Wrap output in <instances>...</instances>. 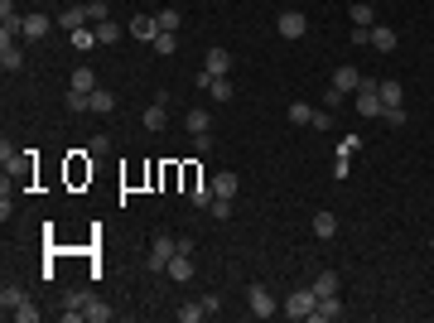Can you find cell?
<instances>
[{
  "label": "cell",
  "instance_id": "cell-18",
  "mask_svg": "<svg viewBox=\"0 0 434 323\" xmlns=\"http://www.w3.org/2000/svg\"><path fill=\"white\" fill-rule=\"evenodd\" d=\"M58 25H63L68 34H73V30H82V25H87V5H68V10L58 15Z\"/></svg>",
  "mask_w": 434,
  "mask_h": 323
},
{
  "label": "cell",
  "instance_id": "cell-31",
  "mask_svg": "<svg viewBox=\"0 0 434 323\" xmlns=\"http://www.w3.org/2000/svg\"><path fill=\"white\" fill-rule=\"evenodd\" d=\"M179 318H183V323H198V318H207L203 299H188V304H179Z\"/></svg>",
  "mask_w": 434,
  "mask_h": 323
},
{
  "label": "cell",
  "instance_id": "cell-8",
  "mask_svg": "<svg viewBox=\"0 0 434 323\" xmlns=\"http://www.w3.org/2000/svg\"><path fill=\"white\" fill-rule=\"evenodd\" d=\"M376 97H381V107H405V87L396 78H376Z\"/></svg>",
  "mask_w": 434,
  "mask_h": 323
},
{
  "label": "cell",
  "instance_id": "cell-17",
  "mask_svg": "<svg viewBox=\"0 0 434 323\" xmlns=\"http://www.w3.org/2000/svg\"><path fill=\"white\" fill-rule=\"evenodd\" d=\"M25 299H30V294H25L20 285H5V289H0V309H5V318H10V313H15Z\"/></svg>",
  "mask_w": 434,
  "mask_h": 323
},
{
  "label": "cell",
  "instance_id": "cell-19",
  "mask_svg": "<svg viewBox=\"0 0 434 323\" xmlns=\"http://www.w3.org/2000/svg\"><path fill=\"white\" fill-rule=\"evenodd\" d=\"M87 102H92V116H111V111H116V97H111L106 87H97Z\"/></svg>",
  "mask_w": 434,
  "mask_h": 323
},
{
  "label": "cell",
  "instance_id": "cell-14",
  "mask_svg": "<svg viewBox=\"0 0 434 323\" xmlns=\"http://www.w3.org/2000/svg\"><path fill=\"white\" fill-rule=\"evenodd\" d=\"M237 188H242V179H237L232 169H222V174L212 179V193H217V198H237Z\"/></svg>",
  "mask_w": 434,
  "mask_h": 323
},
{
  "label": "cell",
  "instance_id": "cell-39",
  "mask_svg": "<svg viewBox=\"0 0 434 323\" xmlns=\"http://www.w3.org/2000/svg\"><path fill=\"white\" fill-rule=\"evenodd\" d=\"M193 155H212V135H207V131L193 135Z\"/></svg>",
  "mask_w": 434,
  "mask_h": 323
},
{
  "label": "cell",
  "instance_id": "cell-15",
  "mask_svg": "<svg viewBox=\"0 0 434 323\" xmlns=\"http://www.w3.org/2000/svg\"><path fill=\"white\" fill-rule=\"evenodd\" d=\"M155 34H159L155 15H140V20H130V39H145V44H155Z\"/></svg>",
  "mask_w": 434,
  "mask_h": 323
},
{
  "label": "cell",
  "instance_id": "cell-30",
  "mask_svg": "<svg viewBox=\"0 0 434 323\" xmlns=\"http://www.w3.org/2000/svg\"><path fill=\"white\" fill-rule=\"evenodd\" d=\"M188 198H193V208H212V198H217V193H212V183H193V188H188Z\"/></svg>",
  "mask_w": 434,
  "mask_h": 323
},
{
  "label": "cell",
  "instance_id": "cell-25",
  "mask_svg": "<svg viewBox=\"0 0 434 323\" xmlns=\"http://www.w3.org/2000/svg\"><path fill=\"white\" fill-rule=\"evenodd\" d=\"M285 116H290V121H295V126H314V116H319V111H314V107H309V102H295V107H290V111H285Z\"/></svg>",
  "mask_w": 434,
  "mask_h": 323
},
{
  "label": "cell",
  "instance_id": "cell-5",
  "mask_svg": "<svg viewBox=\"0 0 434 323\" xmlns=\"http://www.w3.org/2000/svg\"><path fill=\"white\" fill-rule=\"evenodd\" d=\"M275 30H280V39H304V30H309V20H304L299 10H280V20H275Z\"/></svg>",
  "mask_w": 434,
  "mask_h": 323
},
{
  "label": "cell",
  "instance_id": "cell-28",
  "mask_svg": "<svg viewBox=\"0 0 434 323\" xmlns=\"http://www.w3.org/2000/svg\"><path fill=\"white\" fill-rule=\"evenodd\" d=\"M207 92H212V102H232V97H237L232 78H212V87H207Z\"/></svg>",
  "mask_w": 434,
  "mask_h": 323
},
{
  "label": "cell",
  "instance_id": "cell-35",
  "mask_svg": "<svg viewBox=\"0 0 434 323\" xmlns=\"http://www.w3.org/2000/svg\"><path fill=\"white\" fill-rule=\"evenodd\" d=\"M381 121H386V126H396V131H400V126H405V121H410V111H405V107H386V111H381Z\"/></svg>",
  "mask_w": 434,
  "mask_h": 323
},
{
  "label": "cell",
  "instance_id": "cell-9",
  "mask_svg": "<svg viewBox=\"0 0 434 323\" xmlns=\"http://www.w3.org/2000/svg\"><path fill=\"white\" fill-rule=\"evenodd\" d=\"M203 68H207L212 78H227V73H232V54H227V49H207V54H203Z\"/></svg>",
  "mask_w": 434,
  "mask_h": 323
},
{
  "label": "cell",
  "instance_id": "cell-36",
  "mask_svg": "<svg viewBox=\"0 0 434 323\" xmlns=\"http://www.w3.org/2000/svg\"><path fill=\"white\" fill-rule=\"evenodd\" d=\"M343 102H347V92H338V87L328 82V92H323V111H338Z\"/></svg>",
  "mask_w": 434,
  "mask_h": 323
},
{
  "label": "cell",
  "instance_id": "cell-16",
  "mask_svg": "<svg viewBox=\"0 0 434 323\" xmlns=\"http://www.w3.org/2000/svg\"><path fill=\"white\" fill-rule=\"evenodd\" d=\"M314 232H319V241H328V236H338V217H333L328 208H319V212H314Z\"/></svg>",
  "mask_w": 434,
  "mask_h": 323
},
{
  "label": "cell",
  "instance_id": "cell-12",
  "mask_svg": "<svg viewBox=\"0 0 434 323\" xmlns=\"http://www.w3.org/2000/svg\"><path fill=\"white\" fill-rule=\"evenodd\" d=\"M68 87H73V92H97V73L82 63V68H73V73H68Z\"/></svg>",
  "mask_w": 434,
  "mask_h": 323
},
{
  "label": "cell",
  "instance_id": "cell-38",
  "mask_svg": "<svg viewBox=\"0 0 434 323\" xmlns=\"http://www.w3.org/2000/svg\"><path fill=\"white\" fill-rule=\"evenodd\" d=\"M10 318H20V323H39V309H34V304H30V299H25V304H20V309H15V313H10Z\"/></svg>",
  "mask_w": 434,
  "mask_h": 323
},
{
  "label": "cell",
  "instance_id": "cell-26",
  "mask_svg": "<svg viewBox=\"0 0 434 323\" xmlns=\"http://www.w3.org/2000/svg\"><path fill=\"white\" fill-rule=\"evenodd\" d=\"M183 126H188V131H193V135H203V131H207V126H212V116H207V111H203V107H193V111H188V116H183Z\"/></svg>",
  "mask_w": 434,
  "mask_h": 323
},
{
  "label": "cell",
  "instance_id": "cell-29",
  "mask_svg": "<svg viewBox=\"0 0 434 323\" xmlns=\"http://www.w3.org/2000/svg\"><path fill=\"white\" fill-rule=\"evenodd\" d=\"M87 97H92V92H73V87H68V111H73V116H87V111H92Z\"/></svg>",
  "mask_w": 434,
  "mask_h": 323
},
{
  "label": "cell",
  "instance_id": "cell-40",
  "mask_svg": "<svg viewBox=\"0 0 434 323\" xmlns=\"http://www.w3.org/2000/svg\"><path fill=\"white\" fill-rule=\"evenodd\" d=\"M87 150H92V155H106V150H111V140H106V135H92V140H87Z\"/></svg>",
  "mask_w": 434,
  "mask_h": 323
},
{
  "label": "cell",
  "instance_id": "cell-22",
  "mask_svg": "<svg viewBox=\"0 0 434 323\" xmlns=\"http://www.w3.org/2000/svg\"><path fill=\"white\" fill-rule=\"evenodd\" d=\"M82 318H92V323H111V304H106V299H87Z\"/></svg>",
  "mask_w": 434,
  "mask_h": 323
},
{
  "label": "cell",
  "instance_id": "cell-20",
  "mask_svg": "<svg viewBox=\"0 0 434 323\" xmlns=\"http://www.w3.org/2000/svg\"><path fill=\"white\" fill-rule=\"evenodd\" d=\"M140 126H145V131H164V102H150V107L140 111Z\"/></svg>",
  "mask_w": 434,
  "mask_h": 323
},
{
  "label": "cell",
  "instance_id": "cell-2",
  "mask_svg": "<svg viewBox=\"0 0 434 323\" xmlns=\"http://www.w3.org/2000/svg\"><path fill=\"white\" fill-rule=\"evenodd\" d=\"M247 309H251V318H275L280 313V304H275V294L266 285H251L247 289Z\"/></svg>",
  "mask_w": 434,
  "mask_h": 323
},
{
  "label": "cell",
  "instance_id": "cell-13",
  "mask_svg": "<svg viewBox=\"0 0 434 323\" xmlns=\"http://www.w3.org/2000/svg\"><path fill=\"white\" fill-rule=\"evenodd\" d=\"M319 318H323V323H328V318H343V299H338V294H323V299L314 304V323H319Z\"/></svg>",
  "mask_w": 434,
  "mask_h": 323
},
{
  "label": "cell",
  "instance_id": "cell-41",
  "mask_svg": "<svg viewBox=\"0 0 434 323\" xmlns=\"http://www.w3.org/2000/svg\"><path fill=\"white\" fill-rule=\"evenodd\" d=\"M429 246H434V236H429Z\"/></svg>",
  "mask_w": 434,
  "mask_h": 323
},
{
  "label": "cell",
  "instance_id": "cell-21",
  "mask_svg": "<svg viewBox=\"0 0 434 323\" xmlns=\"http://www.w3.org/2000/svg\"><path fill=\"white\" fill-rule=\"evenodd\" d=\"M352 25H357V30H372V25H376V10L367 5V0H352Z\"/></svg>",
  "mask_w": 434,
  "mask_h": 323
},
{
  "label": "cell",
  "instance_id": "cell-27",
  "mask_svg": "<svg viewBox=\"0 0 434 323\" xmlns=\"http://www.w3.org/2000/svg\"><path fill=\"white\" fill-rule=\"evenodd\" d=\"M309 289H314L319 299H323V294H338V275H333V270H319V280H314Z\"/></svg>",
  "mask_w": 434,
  "mask_h": 323
},
{
  "label": "cell",
  "instance_id": "cell-4",
  "mask_svg": "<svg viewBox=\"0 0 434 323\" xmlns=\"http://www.w3.org/2000/svg\"><path fill=\"white\" fill-rule=\"evenodd\" d=\"M174 256H179V241H174V236H155V241H150V270H164Z\"/></svg>",
  "mask_w": 434,
  "mask_h": 323
},
{
  "label": "cell",
  "instance_id": "cell-3",
  "mask_svg": "<svg viewBox=\"0 0 434 323\" xmlns=\"http://www.w3.org/2000/svg\"><path fill=\"white\" fill-rule=\"evenodd\" d=\"M0 68H5V73H20V68H25L20 34H5V30H0Z\"/></svg>",
  "mask_w": 434,
  "mask_h": 323
},
{
  "label": "cell",
  "instance_id": "cell-11",
  "mask_svg": "<svg viewBox=\"0 0 434 323\" xmlns=\"http://www.w3.org/2000/svg\"><path fill=\"white\" fill-rule=\"evenodd\" d=\"M68 44H73L78 54H92V49H97V25H82V30H73V34H68Z\"/></svg>",
  "mask_w": 434,
  "mask_h": 323
},
{
  "label": "cell",
  "instance_id": "cell-7",
  "mask_svg": "<svg viewBox=\"0 0 434 323\" xmlns=\"http://www.w3.org/2000/svg\"><path fill=\"white\" fill-rule=\"evenodd\" d=\"M362 78H367V73H357L352 63H343V68H333V78H328V82H333L338 92H357V87H362Z\"/></svg>",
  "mask_w": 434,
  "mask_h": 323
},
{
  "label": "cell",
  "instance_id": "cell-10",
  "mask_svg": "<svg viewBox=\"0 0 434 323\" xmlns=\"http://www.w3.org/2000/svg\"><path fill=\"white\" fill-rule=\"evenodd\" d=\"M164 270H169V280H179V285H183V280H193V251H179Z\"/></svg>",
  "mask_w": 434,
  "mask_h": 323
},
{
  "label": "cell",
  "instance_id": "cell-32",
  "mask_svg": "<svg viewBox=\"0 0 434 323\" xmlns=\"http://www.w3.org/2000/svg\"><path fill=\"white\" fill-rule=\"evenodd\" d=\"M116 39H121V25L116 20H102L97 25V44H116Z\"/></svg>",
  "mask_w": 434,
  "mask_h": 323
},
{
  "label": "cell",
  "instance_id": "cell-1",
  "mask_svg": "<svg viewBox=\"0 0 434 323\" xmlns=\"http://www.w3.org/2000/svg\"><path fill=\"white\" fill-rule=\"evenodd\" d=\"M314 304H319V294H314V289L304 285V289H295V294H290V299L280 304V313H285V318H299V323H304V318H314Z\"/></svg>",
  "mask_w": 434,
  "mask_h": 323
},
{
  "label": "cell",
  "instance_id": "cell-37",
  "mask_svg": "<svg viewBox=\"0 0 434 323\" xmlns=\"http://www.w3.org/2000/svg\"><path fill=\"white\" fill-rule=\"evenodd\" d=\"M207 212H212L217 222H227V217H232V198H212V208H207Z\"/></svg>",
  "mask_w": 434,
  "mask_h": 323
},
{
  "label": "cell",
  "instance_id": "cell-34",
  "mask_svg": "<svg viewBox=\"0 0 434 323\" xmlns=\"http://www.w3.org/2000/svg\"><path fill=\"white\" fill-rule=\"evenodd\" d=\"M150 49H155L159 58H169V54L179 49V39H174V34H155V44H150Z\"/></svg>",
  "mask_w": 434,
  "mask_h": 323
},
{
  "label": "cell",
  "instance_id": "cell-6",
  "mask_svg": "<svg viewBox=\"0 0 434 323\" xmlns=\"http://www.w3.org/2000/svg\"><path fill=\"white\" fill-rule=\"evenodd\" d=\"M367 44H372V49H381V54H396V44H400V39H396V30H391V25H372V30H367Z\"/></svg>",
  "mask_w": 434,
  "mask_h": 323
},
{
  "label": "cell",
  "instance_id": "cell-23",
  "mask_svg": "<svg viewBox=\"0 0 434 323\" xmlns=\"http://www.w3.org/2000/svg\"><path fill=\"white\" fill-rule=\"evenodd\" d=\"M155 25H159V34H179L183 15H179V10H159V15H155Z\"/></svg>",
  "mask_w": 434,
  "mask_h": 323
},
{
  "label": "cell",
  "instance_id": "cell-33",
  "mask_svg": "<svg viewBox=\"0 0 434 323\" xmlns=\"http://www.w3.org/2000/svg\"><path fill=\"white\" fill-rule=\"evenodd\" d=\"M102 20H111L106 0H87V25H102Z\"/></svg>",
  "mask_w": 434,
  "mask_h": 323
},
{
  "label": "cell",
  "instance_id": "cell-24",
  "mask_svg": "<svg viewBox=\"0 0 434 323\" xmlns=\"http://www.w3.org/2000/svg\"><path fill=\"white\" fill-rule=\"evenodd\" d=\"M49 34V15H25V39H44Z\"/></svg>",
  "mask_w": 434,
  "mask_h": 323
}]
</instances>
